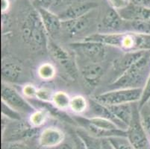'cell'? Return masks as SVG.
<instances>
[{
  "mask_svg": "<svg viewBox=\"0 0 150 149\" xmlns=\"http://www.w3.org/2000/svg\"><path fill=\"white\" fill-rule=\"evenodd\" d=\"M1 97L2 102L17 110L22 115L29 116L35 110L31 103L28 102L25 98L22 96L17 90L12 88L8 83L2 82L1 87Z\"/></svg>",
  "mask_w": 150,
  "mask_h": 149,
  "instance_id": "cell-8",
  "label": "cell"
},
{
  "mask_svg": "<svg viewBox=\"0 0 150 149\" xmlns=\"http://www.w3.org/2000/svg\"><path fill=\"white\" fill-rule=\"evenodd\" d=\"M144 88H121L110 90L96 95L93 99L105 105H117L139 102Z\"/></svg>",
  "mask_w": 150,
  "mask_h": 149,
  "instance_id": "cell-5",
  "label": "cell"
},
{
  "mask_svg": "<svg viewBox=\"0 0 150 149\" xmlns=\"http://www.w3.org/2000/svg\"><path fill=\"white\" fill-rule=\"evenodd\" d=\"M149 143H150V139H149Z\"/></svg>",
  "mask_w": 150,
  "mask_h": 149,
  "instance_id": "cell-42",
  "label": "cell"
},
{
  "mask_svg": "<svg viewBox=\"0 0 150 149\" xmlns=\"http://www.w3.org/2000/svg\"><path fill=\"white\" fill-rule=\"evenodd\" d=\"M149 149H150V148H149Z\"/></svg>",
  "mask_w": 150,
  "mask_h": 149,
  "instance_id": "cell-44",
  "label": "cell"
},
{
  "mask_svg": "<svg viewBox=\"0 0 150 149\" xmlns=\"http://www.w3.org/2000/svg\"><path fill=\"white\" fill-rule=\"evenodd\" d=\"M38 87L31 84H26L22 87V93L25 98L35 99L37 96Z\"/></svg>",
  "mask_w": 150,
  "mask_h": 149,
  "instance_id": "cell-31",
  "label": "cell"
},
{
  "mask_svg": "<svg viewBox=\"0 0 150 149\" xmlns=\"http://www.w3.org/2000/svg\"><path fill=\"white\" fill-rule=\"evenodd\" d=\"M37 74L41 80L51 81L56 76V69L52 63L44 62L38 66Z\"/></svg>",
  "mask_w": 150,
  "mask_h": 149,
  "instance_id": "cell-26",
  "label": "cell"
},
{
  "mask_svg": "<svg viewBox=\"0 0 150 149\" xmlns=\"http://www.w3.org/2000/svg\"><path fill=\"white\" fill-rule=\"evenodd\" d=\"M69 46L79 52L91 62L100 64L105 59L107 55V46L93 41L81 40L69 43Z\"/></svg>",
  "mask_w": 150,
  "mask_h": 149,
  "instance_id": "cell-10",
  "label": "cell"
},
{
  "mask_svg": "<svg viewBox=\"0 0 150 149\" xmlns=\"http://www.w3.org/2000/svg\"><path fill=\"white\" fill-rule=\"evenodd\" d=\"M55 149H75L73 148V146L69 144H67V143H62L60 145L57 146V147L54 148Z\"/></svg>",
  "mask_w": 150,
  "mask_h": 149,
  "instance_id": "cell-40",
  "label": "cell"
},
{
  "mask_svg": "<svg viewBox=\"0 0 150 149\" xmlns=\"http://www.w3.org/2000/svg\"><path fill=\"white\" fill-rule=\"evenodd\" d=\"M124 20L118 11L109 8L105 13L99 26V32L103 34L122 32Z\"/></svg>",
  "mask_w": 150,
  "mask_h": 149,
  "instance_id": "cell-11",
  "label": "cell"
},
{
  "mask_svg": "<svg viewBox=\"0 0 150 149\" xmlns=\"http://www.w3.org/2000/svg\"><path fill=\"white\" fill-rule=\"evenodd\" d=\"M47 50L55 62L58 63L64 70L72 78H76L78 69L74 57L70 53L50 38Z\"/></svg>",
  "mask_w": 150,
  "mask_h": 149,
  "instance_id": "cell-9",
  "label": "cell"
},
{
  "mask_svg": "<svg viewBox=\"0 0 150 149\" xmlns=\"http://www.w3.org/2000/svg\"><path fill=\"white\" fill-rule=\"evenodd\" d=\"M83 40L93 41L116 47L125 52L150 50V35L129 31L110 34L98 32L84 37Z\"/></svg>",
  "mask_w": 150,
  "mask_h": 149,
  "instance_id": "cell-1",
  "label": "cell"
},
{
  "mask_svg": "<svg viewBox=\"0 0 150 149\" xmlns=\"http://www.w3.org/2000/svg\"><path fill=\"white\" fill-rule=\"evenodd\" d=\"M48 110L45 107H40L38 110H35L28 116V122L31 126L39 128L43 126L48 121L50 117Z\"/></svg>",
  "mask_w": 150,
  "mask_h": 149,
  "instance_id": "cell-23",
  "label": "cell"
},
{
  "mask_svg": "<svg viewBox=\"0 0 150 149\" xmlns=\"http://www.w3.org/2000/svg\"><path fill=\"white\" fill-rule=\"evenodd\" d=\"M125 20H140L150 22V8L137 6L129 3L125 8L118 11Z\"/></svg>",
  "mask_w": 150,
  "mask_h": 149,
  "instance_id": "cell-17",
  "label": "cell"
},
{
  "mask_svg": "<svg viewBox=\"0 0 150 149\" xmlns=\"http://www.w3.org/2000/svg\"><path fill=\"white\" fill-rule=\"evenodd\" d=\"M91 19L89 13L76 19L61 21L62 31L67 33L69 36L73 37L79 35L88 26Z\"/></svg>",
  "mask_w": 150,
  "mask_h": 149,
  "instance_id": "cell-18",
  "label": "cell"
},
{
  "mask_svg": "<svg viewBox=\"0 0 150 149\" xmlns=\"http://www.w3.org/2000/svg\"><path fill=\"white\" fill-rule=\"evenodd\" d=\"M71 98L69 94L64 91H56L54 92L52 96V104L54 107L62 111H65L67 109H69V104H70Z\"/></svg>",
  "mask_w": 150,
  "mask_h": 149,
  "instance_id": "cell-24",
  "label": "cell"
},
{
  "mask_svg": "<svg viewBox=\"0 0 150 149\" xmlns=\"http://www.w3.org/2000/svg\"><path fill=\"white\" fill-rule=\"evenodd\" d=\"M102 149H114L110 142L108 139H102Z\"/></svg>",
  "mask_w": 150,
  "mask_h": 149,
  "instance_id": "cell-38",
  "label": "cell"
},
{
  "mask_svg": "<svg viewBox=\"0 0 150 149\" xmlns=\"http://www.w3.org/2000/svg\"><path fill=\"white\" fill-rule=\"evenodd\" d=\"M59 0H35V5L36 8H42L45 9H49L51 7L55 5Z\"/></svg>",
  "mask_w": 150,
  "mask_h": 149,
  "instance_id": "cell-34",
  "label": "cell"
},
{
  "mask_svg": "<svg viewBox=\"0 0 150 149\" xmlns=\"http://www.w3.org/2000/svg\"><path fill=\"white\" fill-rule=\"evenodd\" d=\"M110 8L115 10L119 11L120 9L125 8L129 4L128 0H107Z\"/></svg>",
  "mask_w": 150,
  "mask_h": 149,
  "instance_id": "cell-35",
  "label": "cell"
},
{
  "mask_svg": "<svg viewBox=\"0 0 150 149\" xmlns=\"http://www.w3.org/2000/svg\"><path fill=\"white\" fill-rule=\"evenodd\" d=\"M128 1H129V0H128Z\"/></svg>",
  "mask_w": 150,
  "mask_h": 149,
  "instance_id": "cell-43",
  "label": "cell"
},
{
  "mask_svg": "<svg viewBox=\"0 0 150 149\" xmlns=\"http://www.w3.org/2000/svg\"><path fill=\"white\" fill-rule=\"evenodd\" d=\"M88 102H89L88 110L91 111V116H86V117H99L106 119L114 123L120 129L127 131V125L117 118L115 115L113 113V112L108 108V107L103 105V104L99 103L93 98H91Z\"/></svg>",
  "mask_w": 150,
  "mask_h": 149,
  "instance_id": "cell-13",
  "label": "cell"
},
{
  "mask_svg": "<svg viewBox=\"0 0 150 149\" xmlns=\"http://www.w3.org/2000/svg\"><path fill=\"white\" fill-rule=\"evenodd\" d=\"M2 149H31L24 142H6L2 143Z\"/></svg>",
  "mask_w": 150,
  "mask_h": 149,
  "instance_id": "cell-33",
  "label": "cell"
},
{
  "mask_svg": "<svg viewBox=\"0 0 150 149\" xmlns=\"http://www.w3.org/2000/svg\"><path fill=\"white\" fill-rule=\"evenodd\" d=\"M73 119L79 128H83L90 135L98 139H108L114 136H127V131L120 129L112 121L102 117L74 115Z\"/></svg>",
  "mask_w": 150,
  "mask_h": 149,
  "instance_id": "cell-4",
  "label": "cell"
},
{
  "mask_svg": "<svg viewBox=\"0 0 150 149\" xmlns=\"http://www.w3.org/2000/svg\"><path fill=\"white\" fill-rule=\"evenodd\" d=\"M36 9L40 13L43 25L50 38L52 39L58 36L62 31L61 20L58 15L54 14L49 9L42 8H36Z\"/></svg>",
  "mask_w": 150,
  "mask_h": 149,
  "instance_id": "cell-14",
  "label": "cell"
},
{
  "mask_svg": "<svg viewBox=\"0 0 150 149\" xmlns=\"http://www.w3.org/2000/svg\"><path fill=\"white\" fill-rule=\"evenodd\" d=\"M97 5L96 3L91 2H83V3L77 4V5H71L70 7L61 12L58 16L61 21L79 18L89 13Z\"/></svg>",
  "mask_w": 150,
  "mask_h": 149,
  "instance_id": "cell-16",
  "label": "cell"
},
{
  "mask_svg": "<svg viewBox=\"0 0 150 149\" xmlns=\"http://www.w3.org/2000/svg\"><path fill=\"white\" fill-rule=\"evenodd\" d=\"M137 103V102H136ZM136 103L125 104V105H106L108 107L111 111L120 120L124 122L125 125L129 127L132 117H133L134 109Z\"/></svg>",
  "mask_w": 150,
  "mask_h": 149,
  "instance_id": "cell-21",
  "label": "cell"
},
{
  "mask_svg": "<svg viewBox=\"0 0 150 149\" xmlns=\"http://www.w3.org/2000/svg\"><path fill=\"white\" fill-rule=\"evenodd\" d=\"M54 93V92H53L51 89L48 88V87H38L37 96L35 99L42 102L52 103Z\"/></svg>",
  "mask_w": 150,
  "mask_h": 149,
  "instance_id": "cell-30",
  "label": "cell"
},
{
  "mask_svg": "<svg viewBox=\"0 0 150 149\" xmlns=\"http://www.w3.org/2000/svg\"><path fill=\"white\" fill-rule=\"evenodd\" d=\"M150 99V73L149 76L148 78H147L145 86L144 87V90H143V94H142L141 98H140V102H138L139 107H142L145 104L149 101Z\"/></svg>",
  "mask_w": 150,
  "mask_h": 149,
  "instance_id": "cell-32",
  "label": "cell"
},
{
  "mask_svg": "<svg viewBox=\"0 0 150 149\" xmlns=\"http://www.w3.org/2000/svg\"><path fill=\"white\" fill-rule=\"evenodd\" d=\"M65 133L57 127L50 126L43 130L39 134L38 144L43 148H54L64 141Z\"/></svg>",
  "mask_w": 150,
  "mask_h": 149,
  "instance_id": "cell-12",
  "label": "cell"
},
{
  "mask_svg": "<svg viewBox=\"0 0 150 149\" xmlns=\"http://www.w3.org/2000/svg\"><path fill=\"white\" fill-rule=\"evenodd\" d=\"M140 119L141 125L148 136L150 139V106L148 104H145L139 107Z\"/></svg>",
  "mask_w": 150,
  "mask_h": 149,
  "instance_id": "cell-27",
  "label": "cell"
},
{
  "mask_svg": "<svg viewBox=\"0 0 150 149\" xmlns=\"http://www.w3.org/2000/svg\"><path fill=\"white\" fill-rule=\"evenodd\" d=\"M1 74L3 82L16 83L19 81L23 74V67L18 63L12 61H2Z\"/></svg>",
  "mask_w": 150,
  "mask_h": 149,
  "instance_id": "cell-19",
  "label": "cell"
},
{
  "mask_svg": "<svg viewBox=\"0 0 150 149\" xmlns=\"http://www.w3.org/2000/svg\"><path fill=\"white\" fill-rule=\"evenodd\" d=\"M2 115L8 118L10 120H13V121H19V120H22V114L17 112V110H15L10 106L5 103V102H2Z\"/></svg>",
  "mask_w": 150,
  "mask_h": 149,
  "instance_id": "cell-29",
  "label": "cell"
},
{
  "mask_svg": "<svg viewBox=\"0 0 150 149\" xmlns=\"http://www.w3.org/2000/svg\"><path fill=\"white\" fill-rule=\"evenodd\" d=\"M127 138L134 149H149V139L140 119L138 102L134 105L133 117L127 129Z\"/></svg>",
  "mask_w": 150,
  "mask_h": 149,
  "instance_id": "cell-7",
  "label": "cell"
},
{
  "mask_svg": "<svg viewBox=\"0 0 150 149\" xmlns=\"http://www.w3.org/2000/svg\"><path fill=\"white\" fill-rule=\"evenodd\" d=\"M146 51L131 52H125L123 55L118 57L113 63V69L119 73V76L122 72L129 69L132 64L138 61L144 55Z\"/></svg>",
  "mask_w": 150,
  "mask_h": 149,
  "instance_id": "cell-20",
  "label": "cell"
},
{
  "mask_svg": "<svg viewBox=\"0 0 150 149\" xmlns=\"http://www.w3.org/2000/svg\"><path fill=\"white\" fill-rule=\"evenodd\" d=\"M108 139L114 149H134L127 136H114Z\"/></svg>",
  "mask_w": 150,
  "mask_h": 149,
  "instance_id": "cell-28",
  "label": "cell"
},
{
  "mask_svg": "<svg viewBox=\"0 0 150 149\" xmlns=\"http://www.w3.org/2000/svg\"><path fill=\"white\" fill-rule=\"evenodd\" d=\"M147 104H148V105H149V106H150V99H149V102H147Z\"/></svg>",
  "mask_w": 150,
  "mask_h": 149,
  "instance_id": "cell-41",
  "label": "cell"
},
{
  "mask_svg": "<svg viewBox=\"0 0 150 149\" xmlns=\"http://www.w3.org/2000/svg\"><path fill=\"white\" fill-rule=\"evenodd\" d=\"M131 4L137 6L150 8V0H129Z\"/></svg>",
  "mask_w": 150,
  "mask_h": 149,
  "instance_id": "cell-36",
  "label": "cell"
},
{
  "mask_svg": "<svg viewBox=\"0 0 150 149\" xmlns=\"http://www.w3.org/2000/svg\"><path fill=\"white\" fill-rule=\"evenodd\" d=\"M89 107V102L84 96L76 95L71 97L69 110H72L76 115H81L85 113Z\"/></svg>",
  "mask_w": 150,
  "mask_h": 149,
  "instance_id": "cell-25",
  "label": "cell"
},
{
  "mask_svg": "<svg viewBox=\"0 0 150 149\" xmlns=\"http://www.w3.org/2000/svg\"><path fill=\"white\" fill-rule=\"evenodd\" d=\"M2 5H1V9L2 13H5L8 10L9 8V0H1Z\"/></svg>",
  "mask_w": 150,
  "mask_h": 149,
  "instance_id": "cell-39",
  "label": "cell"
},
{
  "mask_svg": "<svg viewBox=\"0 0 150 149\" xmlns=\"http://www.w3.org/2000/svg\"><path fill=\"white\" fill-rule=\"evenodd\" d=\"M81 74L84 83L90 89L96 88L104 75V69L100 64L90 62L81 68Z\"/></svg>",
  "mask_w": 150,
  "mask_h": 149,
  "instance_id": "cell-15",
  "label": "cell"
},
{
  "mask_svg": "<svg viewBox=\"0 0 150 149\" xmlns=\"http://www.w3.org/2000/svg\"><path fill=\"white\" fill-rule=\"evenodd\" d=\"M9 120L2 131V143L24 142L34 137L38 132V128L31 126L28 121L11 120L12 121L9 122Z\"/></svg>",
  "mask_w": 150,
  "mask_h": 149,
  "instance_id": "cell-6",
  "label": "cell"
},
{
  "mask_svg": "<svg viewBox=\"0 0 150 149\" xmlns=\"http://www.w3.org/2000/svg\"><path fill=\"white\" fill-rule=\"evenodd\" d=\"M150 73V50L146 51L138 61L120 74L110 84V90L144 88Z\"/></svg>",
  "mask_w": 150,
  "mask_h": 149,
  "instance_id": "cell-3",
  "label": "cell"
},
{
  "mask_svg": "<svg viewBox=\"0 0 150 149\" xmlns=\"http://www.w3.org/2000/svg\"><path fill=\"white\" fill-rule=\"evenodd\" d=\"M75 143H76V149H88V148L85 145L84 142L81 140V138L78 136V135H76Z\"/></svg>",
  "mask_w": 150,
  "mask_h": 149,
  "instance_id": "cell-37",
  "label": "cell"
},
{
  "mask_svg": "<svg viewBox=\"0 0 150 149\" xmlns=\"http://www.w3.org/2000/svg\"><path fill=\"white\" fill-rule=\"evenodd\" d=\"M21 35L25 43L34 51L46 49L50 37L37 9L28 12L21 25Z\"/></svg>",
  "mask_w": 150,
  "mask_h": 149,
  "instance_id": "cell-2",
  "label": "cell"
},
{
  "mask_svg": "<svg viewBox=\"0 0 150 149\" xmlns=\"http://www.w3.org/2000/svg\"><path fill=\"white\" fill-rule=\"evenodd\" d=\"M137 33L142 35H150V22L140 20H124L122 31Z\"/></svg>",
  "mask_w": 150,
  "mask_h": 149,
  "instance_id": "cell-22",
  "label": "cell"
}]
</instances>
